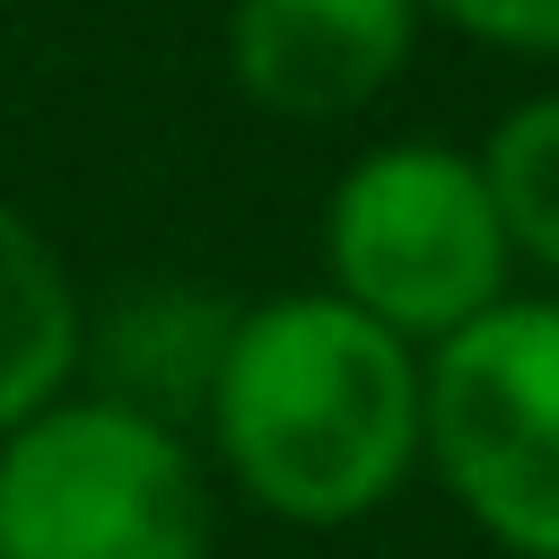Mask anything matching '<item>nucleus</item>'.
Wrapping results in <instances>:
<instances>
[{"instance_id":"nucleus-1","label":"nucleus","mask_w":559,"mask_h":559,"mask_svg":"<svg viewBox=\"0 0 559 559\" xmlns=\"http://www.w3.org/2000/svg\"><path fill=\"white\" fill-rule=\"evenodd\" d=\"M201 419L262 515L358 524L419 463V349L332 288H297L227 323Z\"/></svg>"},{"instance_id":"nucleus-2","label":"nucleus","mask_w":559,"mask_h":559,"mask_svg":"<svg viewBox=\"0 0 559 559\" xmlns=\"http://www.w3.org/2000/svg\"><path fill=\"white\" fill-rule=\"evenodd\" d=\"M0 559H210V480L166 419L61 393L0 437Z\"/></svg>"},{"instance_id":"nucleus-3","label":"nucleus","mask_w":559,"mask_h":559,"mask_svg":"<svg viewBox=\"0 0 559 559\" xmlns=\"http://www.w3.org/2000/svg\"><path fill=\"white\" fill-rule=\"evenodd\" d=\"M507 227L489 201L480 157L445 148V140H393L367 148L332 201H323V271L332 297L376 314L393 341H445L472 314H489L507 297Z\"/></svg>"},{"instance_id":"nucleus-4","label":"nucleus","mask_w":559,"mask_h":559,"mask_svg":"<svg viewBox=\"0 0 559 559\" xmlns=\"http://www.w3.org/2000/svg\"><path fill=\"white\" fill-rule=\"evenodd\" d=\"M419 454L515 559H559V297H498L419 367Z\"/></svg>"},{"instance_id":"nucleus-5","label":"nucleus","mask_w":559,"mask_h":559,"mask_svg":"<svg viewBox=\"0 0 559 559\" xmlns=\"http://www.w3.org/2000/svg\"><path fill=\"white\" fill-rule=\"evenodd\" d=\"M419 0H236L227 70L280 122H341L411 61Z\"/></svg>"},{"instance_id":"nucleus-6","label":"nucleus","mask_w":559,"mask_h":559,"mask_svg":"<svg viewBox=\"0 0 559 559\" xmlns=\"http://www.w3.org/2000/svg\"><path fill=\"white\" fill-rule=\"evenodd\" d=\"M79 349H87V314L61 253L35 236L26 210L0 201V437L70 393Z\"/></svg>"},{"instance_id":"nucleus-7","label":"nucleus","mask_w":559,"mask_h":559,"mask_svg":"<svg viewBox=\"0 0 559 559\" xmlns=\"http://www.w3.org/2000/svg\"><path fill=\"white\" fill-rule=\"evenodd\" d=\"M227 323L236 314H218L201 297H175V288L131 297L114 314V402H131V411H148V419L175 428V402H210Z\"/></svg>"},{"instance_id":"nucleus-8","label":"nucleus","mask_w":559,"mask_h":559,"mask_svg":"<svg viewBox=\"0 0 559 559\" xmlns=\"http://www.w3.org/2000/svg\"><path fill=\"white\" fill-rule=\"evenodd\" d=\"M480 175H489V201H498L507 245L559 280V96L515 105L489 131V148H480Z\"/></svg>"},{"instance_id":"nucleus-9","label":"nucleus","mask_w":559,"mask_h":559,"mask_svg":"<svg viewBox=\"0 0 559 559\" xmlns=\"http://www.w3.org/2000/svg\"><path fill=\"white\" fill-rule=\"evenodd\" d=\"M419 9H437V17H445L454 35H472V44L559 61V0H419Z\"/></svg>"}]
</instances>
